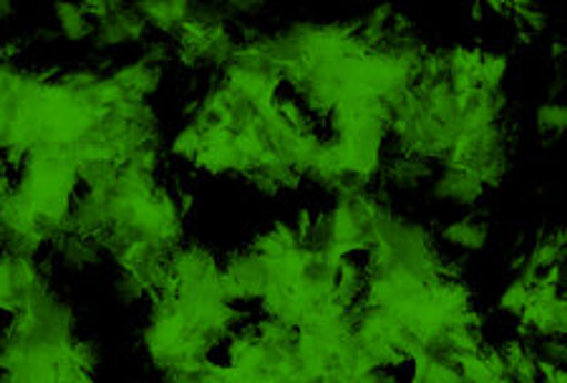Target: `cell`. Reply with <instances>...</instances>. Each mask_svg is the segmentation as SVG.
<instances>
[{
  "label": "cell",
  "mask_w": 567,
  "mask_h": 383,
  "mask_svg": "<svg viewBox=\"0 0 567 383\" xmlns=\"http://www.w3.org/2000/svg\"><path fill=\"white\" fill-rule=\"evenodd\" d=\"M79 185V164L69 152H33L23 162L18 189L31 199L39 217H59L71 215Z\"/></svg>",
  "instance_id": "1"
},
{
  "label": "cell",
  "mask_w": 567,
  "mask_h": 383,
  "mask_svg": "<svg viewBox=\"0 0 567 383\" xmlns=\"http://www.w3.org/2000/svg\"><path fill=\"white\" fill-rule=\"evenodd\" d=\"M76 323L79 315L71 300L45 290L31 306L11 315V323L3 328V333L25 343L71 345L76 339Z\"/></svg>",
  "instance_id": "2"
},
{
  "label": "cell",
  "mask_w": 567,
  "mask_h": 383,
  "mask_svg": "<svg viewBox=\"0 0 567 383\" xmlns=\"http://www.w3.org/2000/svg\"><path fill=\"white\" fill-rule=\"evenodd\" d=\"M49 288L45 268L35 258L0 255V313H18Z\"/></svg>",
  "instance_id": "3"
},
{
  "label": "cell",
  "mask_w": 567,
  "mask_h": 383,
  "mask_svg": "<svg viewBox=\"0 0 567 383\" xmlns=\"http://www.w3.org/2000/svg\"><path fill=\"white\" fill-rule=\"evenodd\" d=\"M219 282L230 303H255L262 300L270 286V266L262 255L245 250L235 252L219 270Z\"/></svg>",
  "instance_id": "4"
},
{
  "label": "cell",
  "mask_w": 567,
  "mask_h": 383,
  "mask_svg": "<svg viewBox=\"0 0 567 383\" xmlns=\"http://www.w3.org/2000/svg\"><path fill=\"white\" fill-rule=\"evenodd\" d=\"M146 35L144 18L136 13L134 6H118L106 21L96 23L91 31V41L99 51H116L124 45L140 43Z\"/></svg>",
  "instance_id": "5"
},
{
  "label": "cell",
  "mask_w": 567,
  "mask_h": 383,
  "mask_svg": "<svg viewBox=\"0 0 567 383\" xmlns=\"http://www.w3.org/2000/svg\"><path fill=\"white\" fill-rule=\"evenodd\" d=\"M106 245L102 237H84V235H66L53 242V262L66 276H86L104 260Z\"/></svg>",
  "instance_id": "6"
},
{
  "label": "cell",
  "mask_w": 567,
  "mask_h": 383,
  "mask_svg": "<svg viewBox=\"0 0 567 383\" xmlns=\"http://www.w3.org/2000/svg\"><path fill=\"white\" fill-rule=\"evenodd\" d=\"M109 199L106 189H84L71 205V235L104 237L109 230Z\"/></svg>",
  "instance_id": "7"
},
{
  "label": "cell",
  "mask_w": 567,
  "mask_h": 383,
  "mask_svg": "<svg viewBox=\"0 0 567 383\" xmlns=\"http://www.w3.org/2000/svg\"><path fill=\"white\" fill-rule=\"evenodd\" d=\"M482 182L466 169H444L432 182V197L439 203H450L456 207L477 205L484 195Z\"/></svg>",
  "instance_id": "8"
},
{
  "label": "cell",
  "mask_w": 567,
  "mask_h": 383,
  "mask_svg": "<svg viewBox=\"0 0 567 383\" xmlns=\"http://www.w3.org/2000/svg\"><path fill=\"white\" fill-rule=\"evenodd\" d=\"M112 79L124 89V94L130 99L150 102V96L162 84V71L146 66L144 61L136 59L132 63H124V66H118L112 74Z\"/></svg>",
  "instance_id": "9"
},
{
  "label": "cell",
  "mask_w": 567,
  "mask_h": 383,
  "mask_svg": "<svg viewBox=\"0 0 567 383\" xmlns=\"http://www.w3.org/2000/svg\"><path fill=\"white\" fill-rule=\"evenodd\" d=\"M442 240L464 252H482L489 245V225L480 217H462L442 230Z\"/></svg>",
  "instance_id": "10"
},
{
  "label": "cell",
  "mask_w": 567,
  "mask_h": 383,
  "mask_svg": "<svg viewBox=\"0 0 567 383\" xmlns=\"http://www.w3.org/2000/svg\"><path fill=\"white\" fill-rule=\"evenodd\" d=\"M136 13L144 18L146 29H154L164 35H175L182 23L192 15L189 3H140Z\"/></svg>",
  "instance_id": "11"
},
{
  "label": "cell",
  "mask_w": 567,
  "mask_h": 383,
  "mask_svg": "<svg viewBox=\"0 0 567 383\" xmlns=\"http://www.w3.org/2000/svg\"><path fill=\"white\" fill-rule=\"evenodd\" d=\"M432 162L422 157H411V154H401V157L391 159L386 167V182L393 189H416L432 177Z\"/></svg>",
  "instance_id": "12"
},
{
  "label": "cell",
  "mask_w": 567,
  "mask_h": 383,
  "mask_svg": "<svg viewBox=\"0 0 567 383\" xmlns=\"http://www.w3.org/2000/svg\"><path fill=\"white\" fill-rule=\"evenodd\" d=\"M51 15H53V29L59 31L61 39L66 41H84L91 39V31H94V23L89 21L84 8L81 6H53L51 8Z\"/></svg>",
  "instance_id": "13"
},
{
  "label": "cell",
  "mask_w": 567,
  "mask_h": 383,
  "mask_svg": "<svg viewBox=\"0 0 567 383\" xmlns=\"http://www.w3.org/2000/svg\"><path fill=\"white\" fill-rule=\"evenodd\" d=\"M533 303V288L527 286H519V282H509L505 288V293L499 296V310L507 315H515V318H523L525 310Z\"/></svg>",
  "instance_id": "14"
},
{
  "label": "cell",
  "mask_w": 567,
  "mask_h": 383,
  "mask_svg": "<svg viewBox=\"0 0 567 383\" xmlns=\"http://www.w3.org/2000/svg\"><path fill=\"white\" fill-rule=\"evenodd\" d=\"M512 13H517V25L529 35H537L547 29V15L539 6L535 3H515L509 6Z\"/></svg>",
  "instance_id": "15"
},
{
  "label": "cell",
  "mask_w": 567,
  "mask_h": 383,
  "mask_svg": "<svg viewBox=\"0 0 567 383\" xmlns=\"http://www.w3.org/2000/svg\"><path fill=\"white\" fill-rule=\"evenodd\" d=\"M535 126L543 134H560L565 130V106L560 102H545L537 106Z\"/></svg>",
  "instance_id": "16"
},
{
  "label": "cell",
  "mask_w": 567,
  "mask_h": 383,
  "mask_svg": "<svg viewBox=\"0 0 567 383\" xmlns=\"http://www.w3.org/2000/svg\"><path fill=\"white\" fill-rule=\"evenodd\" d=\"M140 61H144L146 66L162 71L164 66H167L169 61H175V43H172V41H162V39L146 41L144 53H142Z\"/></svg>",
  "instance_id": "17"
},
{
  "label": "cell",
  "mask_w": 567,
  "mask_h": 383,
  "mask_svg": "<svg viewBox=\"0 0 567 383\" xmlns=\"http://www.w3.org/2000/svg\"><path fill=\"white\" fill-rule=\"evenodd\" d=\"M114 293L122 298L126 306L140 303V300L150 298V296H146V290L142 288V282L136 280L132 272H126V270H118V276L114 280Z\"/></svg>",
  "instance_id": "18"
},
{
  "label": "cell",
  "mask_w": 567,
  "mask_h": 383,
  "mask_svg": "<svg viewBox=\"0 0 567 383\" xmlns=\"http://www.w3.org/2000/svg\"><path fill=\"white\" fill-rule=\"evenodd\" d=\"M23 53V43L21 39H3L0 41V61L6 63H16V59Z\"/></svg>",
  "instance_id": "19"
},
{
  "label": "cell",
  "mask_w": 567,
  "mask_h": 383,
  "mask_svg": "<svg viewBox=\"0 0 567 383\" xmlns=\"http://www.w3.org/2000/svg\"><path fill=\"white\" fill-rule=\"evenodd\" d=\"M61 39L59 35V31L53 29V23H45V25H39V29L33 31V41L35 43H43V45H51V43H56Z\"/></svg>",
  "instance_id": "20"
},
{
  "label": "cell",
  "mask_w": 567,
  "mask_h": 383,
  "mask_svg": "<svg viewBox=\"0 0 567 383\" xmlns=\"http://www.w3.org/2000/svg\"><path fill=\"white\" fill-rule=\"evenodd\" d=\"M16 15V8L13 3H8V0H0V21H8V18Z\"/></svg>",
  "instance_id": "21"
},
{
  "label": "cell",
  "mask_w": 567,
  "mask_h": 383,
  "mask_svg": "<svg viewBox=\"0 0 567 383\" xmlns=\"http://www.w3.org/2000/svg\"><path fill=\"white\" fill-rule=\"evenodd\" d=\"M118 383H140V381H118Z\"/></svg>",
  "instance_id": "22"
},
{
  "label": "cell",
  "mask_w": 567,
  "mask_h": 383,
  "mask_svg": "<svg viewBox=\"0 0 567 383\" xmlns=\"http://www.w3.org/2000/svg\"><path fill=\"white\" fill-rule=\"evenodd\" d=\"M0 383H8V379H6V376H0Z\"/></svg>",
  "instance_id": "23"
}]
</instances>
